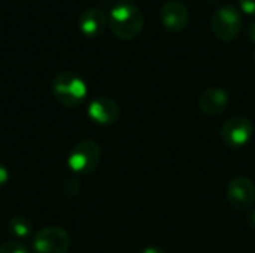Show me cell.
<instances>
[{
	"label": "cell",
	"mask_w": 255,
	"mask_h": 253,
	"mask_svg": "<svg viewBox=\"0 0 255 253\" xmlns=\"http://www.w3.org/2000/svg\"><path fill=\"white\" fill-rule=\"evenodd\" d=\"M139 253H166L161 248H157V246H148V248H143Z\"/></svg>",
	"instance_id": "18"
},
{
	"label": "cell",
	"mask_w": 255,
	"mask_h": 253,
	"mask_svg": "<svg viewBox=\"0 0 255 253\" xmlns=\"http://www.w3.org/2000/svg\"><path fill=\"white\" fill-rule=\"evenodd\" d=\"M106 25V15L100 7H88L78 18V27L85 36H97Z\"/></svg>",
	"instance_id": "11"
},
{
	"label": "cell",
	"mask_w": 255,
	"mask_h": 253,
	"mask_svg": "<svg viewBox=\"0 0 255 253\" xmlns=\"http://www.w3.org/2000/svg\"><path fill=\"white\" fill-rule=\"evenodd\" d=\"M7 180H9V170L3 164H0V188L4 186Z\"/></svg>",
	"instance_id": "16"
},
{
	"label": "cell",
	"mask_w": 255,
	"mask_h": 253,
	"mask_svg": "<svg viewBox=\"0 0 255 253\" xmlns=\"http://www.w3.org/2000/svg\"><path fill=\"white\" fill-rule=\"evenodd\" d=\"M34 253H67L70 236L61 227H45L33 236Z\"/></svg>",
	"instance_id": "4"
},
{
	"label": "cell",
	"mask_w": 255,
	"mask_h": 253,
	"mask_svg": "<svg viewBox=\"0 0 255 253\" xmlns=\"http://www.w3.org/2000/svg\"><path fill=\"white\" fill-rule=\"evenodd\" d=\"M0 253H30L28 248L19 240H9L0 246Z\"/></svg>",
	"instance_id": "13"
},
{
	"label": "cell",
	"mask_w": 255,
	"mask_h": 253,
	"mask_svg": "<svg viewBox=\"0 0 255 253\" xmlns=\"http://www.w3.org/2000/svg\"><path fill=\"white\" fill-rule=\"evenodd\" d=\"M88 116L99 125H111L120 116V106L109 97H97L88 104Z\"/></svg>",
	"instance_id": "8"
},
{
	"label": "cell",
	"mask_w": 255,
	"mask_h": 253,
	"mask_svg": "<svg viewBox=\"0 0 255 253\" xmlns=\"http://www.w3.org/2000/svg\"><path fill=\"white\" fill-rule=\"evenodd\" d=\"M227 201L238 212L251 210L255 203V185L251 179L239 176L227 186Z\"/></svg>",
	"instance_id": "7"
},
{
	"label": "cell",
	"mask_w": 255,
	"mask_h": 253,
	"mask_svg": "<svg viewBox=\"0 0 255 253\" xmlns=\"http://www.w3.org/2000/svg\"><path fill=\"white\" fill-rule=\"evenodd\" d=\"M254 63H255V51H254Z\"/></svg>",
	"instance_id": "21"
},
{
	"label": "cell",
	"mask_w": 255,
	"mask_h": 253,
	"mask_svg": "<svg viewBox=\"0 0 255 253\" xmlns=\"http://www.w3.org/2000/svg\"><path fill=\"white\" fill-rule=\"evenodd\" d=\"M239 3L247 13H255V0H239Z\"/></svg>",
	"instance_id": "15"
},
{
	"label": "cell",
	"mask_w": 255,
	"mask_h": 253,
	"mask_svg": "<svg viewBox=\"0 0 255 253\" xmlns=\"http://www.w3.org/2000/svg\"><path fill=\"white\" fill-rule=\"evenodd\" d=\"M229 101L230 98L226 89L220 86H212L203 91L199 97V107L208 116H218L226 112Z\"/></svg>",
	"instance_id": "10"
},
{
	"label": "cell",
	"mask_w": 255,
	"mask_h": 253,
	"mask_svg": "<svg viewBox=\"0 0 255 253\" xmlns=\"http://www.w3.org/2000/svg\"><path fill=\"white\" fill-rule=\"evenodd\" d=\"M81 191V183L76 177H72V179H67L66 183H64V192L67 195H76L78 192Z\"/></svg>",
	"instance_id": "14"
},
{
	"label": "cell",
	"mask_w": 255,
	"mask_h": 253,
	"mask_svg": "<svg viewBox=\"0 0 255 253\" xmlns=\"http://www.w3.org/2000/svg\"><path fill=\"white\" fill-rule=\"evenodd\" d=\"M247 222H248V225L255 230V209H251L250 212H248V215H247Z\"/></svg>",
	"instance_id": "17"
},
{
	"label": "cell",
	"mask_w": 255,
	"mask_h": 253,
	"mask_svg": "<svg viewBox=\"0 0 255 253\" xmlns=\"http://www.w3.org/2000/svg\"><path fill=\"white\" fill-rule=\"evenodd\" d=\"M9 233L16 239V240H25L31 236L33 233V225L28 218L16 215L9 221Z\"/></svg>",
	"instance_id": "12"
},
{
	"label": "cell",
	"mask_w": 255,
	"mask_h": 253,
	"mask_svg": "<svg viewBox=\"0 0 255 253\" xmlns=\"http://www.w3.org/2000/svg\"><path fill=\"white\" fill-rule=\"evenodd\" d=\"M100 158V146L93 140H82L72 148L67 157V166L76 174H88L97 169Z\"/></svg>",
	"instance_id": "3"
},
{
	"label": "cell",
	"mask_w": 255,
	"mask_h": 253,
	"mask_svg": "<svg viewBox=\"0 0 255 253\" xmlns=\"http://www.w3.org/2000/svg\"><path fill=\"white\" fill-rule=\"evenodd\" d=\"M124 3H128V1H131V0H123Z\"/></svg>",
	"instance_id": "20"
},
{
	"label": "cell",
	"mask_w": 255,
	"mask_h": 253,
	"mask_svg": "<svg viewBox=\"0 0 255 253\" xmlns=\"http://www.w3.org/2000/svg\"><path fill=\"white\" fill-rule=\"evenodd\" d=\"M160 18L169 30L179 31L187 27L190 21V10L187 4H184L182 1L169 0L163 4L160 10Z\"/></svg>",
	"instance_id": "9"
},
{
	"label": "cell",
	"mask_w": 255,
	"mask_h": 253,
	"mask_svg": "<svg viewBox=\"0 0 255 253\" xmlns=\"http://www.w3.org/2000/svg\"><path fill=\"white\" fill-rule=\"evenodd\" d=\"M211 25L214 33L221 40H232L239 34L242 28V15L236 6L223 4L214 12Z\"/></svg>",
	"instance_id": "5"
},
{
	"label": "cell",
	"mask_w": 255,
	"mask_h": 253,
	"mask_svg": "<svg viewBox=\"0 0 255 253\" xmlns=\"http://www.w3.org/2000/svg\"><path fill=\"white\" fill-rule=\"evenodd\" d=\"M221 140L229 148H242L250 143L254 136V125L245 116H233L221 127Z\"/></svg>",
	"instance_id": "6"
},
{
	"label": "cell",
	"mask_w": 255,
	"mask_h": 253,
	"mask_svg": "<svg viewBox=\"0 0 255 253\" xmlns=\"http://www.w3.org/2000/svg\"><path fill=\"white\" fill-rule=\"evenodd\" d=\"M248 36H250L251 40H254L255 42V19L254 21H251V24L248 25Z\"/></svg>",
	"instance_id": "19"
},
{
	"label": "cell",
	"mask_w": 255,
	"mask_h": 253,
	"mask_svg": "<svg viewBox=\"0 0 255 253\" xmlns=\"http://www.w3.org/2000/svg\"><path fill=\"white\" fill-rule=\"evenodd\" d=\"M109 25L115 36L123 40H131L143 28V13L131 3H120L109 13Z\"/></svg>",
	"instance_id": "1"
},
{
	"label": "cell",
	"mask_w": 255,
	"mask_h": 253,
	"mask_svg": "<svg viewBox=\"0 0 255 253\" xmlns=\"http://www.w3.org/2000/svg\"><path fill=\"white\" fill-rule=\"evenodd\" d=\"M52 92L55 100L64 107H76L87 97V84L73 72H61L52 82Z\"/></svg>",
	"instance_id": "2"
}]
</instances>
